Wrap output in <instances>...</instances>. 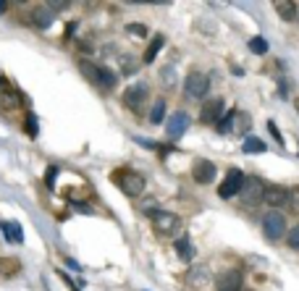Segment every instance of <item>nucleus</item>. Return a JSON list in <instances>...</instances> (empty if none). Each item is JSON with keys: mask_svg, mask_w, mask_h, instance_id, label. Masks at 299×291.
<instances>
[{"mask_svg": "<svg viewBox=\"0 0 299 291\" xmlns=\"http://www.w3.org/2000/svg\"><path fill=\"white\" fill-rule=\"evenodd\" d=\"M45 184H48L50 189L55 186V168H50V171H48V176H45Z\"/></svg>", "mask_w": 299, "mask_h": 291, "instance_id": "nucleus-33", "label": "nucleus"}, {"mask_svg": "<svg viewBox=\"0 0 299 291\" xmlns=\"http://www.w3.org/2000/svg\"><path fill=\"white\" fill-rule=\"evenodd\" d=\"M66 5H68V3H50L48 8H50V11H63V8H66Z\"/></svg>", "mask_w": 299, "mask_h": 291, "instance_id": "nucleus-34", "label": "nucleus"}, {"mask_svg": "<svg viewBox=\"0 0 299 291\" xmlns=\"http://www.w3.org/2000/svg\"><path fill=\"white\" fill-rule=\"evenodd\" d=\"M150 221H152V228L158 231L160 236H176L181 231V218L176 215V212L152 210L150 212Z\"/></svg>", "mask_w": 299, "mask_h": 291, "instance_id": "nucleus-2", "label": "nucleus"}, {"mask_svg": "<svg viewBox=\"0 0 299 291\" xmlns=\"http://www.w3.org/2000/svg\"><path fill=\"white\" fill-rule=\"evenodd\" d=\"M207 87H210V79L202 74V71H189L184 81V97L186 100H197V97H205Z\"/></svg>", "mask_w": 299, "mask_h": 291, "instance_id": "nucleus-4", "label": "nucleus"}, {"mask_svg": "<svg viewBox=\"0 0 299 291\" xmlns=\"http://www.w3.org/2000/svg\"><path fill=\"white\" fill-rule=\"evenodd\" d=\"M297 111H299V100H297Z\"/></svg>", "mask_w": 299, "mask_h": 291, "instance_id": "nucleus-39", "label": "nucleus"}, {"mask_svg": "<svg viewBox=\"0 0 299 291\" xmlns=\"http://www.w3.org/2000/svg\"><path fill=\"white\" fill-rule=\"evenodd\" d=\"M160 74H163V84H166V87H173V66H166Z\"/></svg>", "mask_w": 299, "mask_h": 291, "instance_id": "nucleus-31", "label": "nucleus"}, {"mask_svg": "<svg viewBox=\"0 0 299 291\" xmlns=\"http://www.w3.org/2000/svg\"><path fill=\"white\" fill-rule=\"evenodd\" d=\"M218 291H242V273L239 270H229L218 278Z\"/></svg>", "mask_w": 299, "mask_h": 291, "instance_id": "nucleus-12", "label": "nucleus"}, {"mask_svg": "<svg viewBox=\"0 0 299 291\" xmlns=\"http://www.w3.org/2000/svg\"><path fill=\"white\" fill-rule=\"evenodd\" d=\"M260 226H263V234H265L268 242H281V239L286 236V218L278 210L265 212L263 221H260Z\"/></svg>", "mask_w": 299, "mask_h": 291, "instance_id": "nucleus-3", "label": "nucleus"}, {"mask_svg": "<svg viewBox=\"0 0 299 291\" xmlns=\"http://www.w3.org/2000/svg\"><path fill=\"white\" fill-rule=\"evenodd\" d=\"M21 95L18 92H3L0 95V108H5V111H8V108H18L21 105Z\"/></svg>", "mask_w": 299, "mask_h": 291, "instance_id": "nucleus-21", "label": "nucleus"}, {"mask_svg": "<svg viewBox=\"0 0 299 291\" xmlns=\"http://www.w3.org/2000/svg\"><path fill=\"white\" fill-rule=\"evenodd\" d=\"M242 150H244L247 155H257V152H265V150H268V145H265L263 139H257V137H247V139L242 142Z\"/></svg>", "mask_w": 299, "mask_h": 291, "instance_id": "nucleus-18", "label": "nucleus"}, {"mask_svg": "<svg viewBox=\"0 0 299 291\" xmlns=\"http://www.w3.org/2000/svg\"><path fill=\"white\" fill-rule=\"evenodd\" d=\"M147 100V84H132V87L123 92V105L132 108L134 113L142 111V105H145Z\"/></svg>", "mask_w": 299, "mask_h": 291, "instance_id": "nucleus-8", "label": "nucleus"}, {"mask_svg": "<svg viewBox=\"0 0 299 291\" xmlns=\"http://www.w3.org/2000/svg\"><path fill=\"white\" fill-rule=\"evenodd\" d=\"M113 181H116V186H118L126 197H139V194L145 192V186H147L145 176L136 173V171H132V168H121V171H116Z\"/></svg>", "mask_w": 299, "mask_h": 291, "instance_id": "nucleus-1", "label": "nucleus"}, {"mask_svg": "<svg viewBox=\"0 0 299 291\" xmlns=\"http://www.w3.org/2000/svg\"><path fill=\"white\" fill-rule=\"evenodd\" d=\"M249 129H252V118H249V113L236 111V115H233V126H231V131H233V134H247Z\"/></svg>", "mask_w": 299, "mask_h": 291, "instance_id": "nucleus-15", "label": "nucleus"}, {"mask_svg": "<svg viewBox=\"0 0 299 291\" xmlns=\"http://www.w3.org/2000/svg\"><path fill=\"white\" fill-rule=\"evenodd\" d=\"M0 87H5V79H3V76H0Z\"/></svg>", "mask_w": 299, "mask_h": 291, "instance_id": "nucleus-37", "label": "nucleus"}, {"mask_svg": "<svg viewBox=\"0 0 299 291\" xmlns=\"http://www.w3.org/2000/svg\"><path fill=\"white\" fill-rule=\"evenodd\" d=\"M286 205H289V210H291V212H299V186H291V189H289Z\"/></svg>", "mask_w": 299, "mask_h": 291, "instance_id": "nucleus-26", "label": "nucleus"}, {"mask_svg": "<svg viewBox=\"0 0 299 291\" xmlns=\"http://www.w3.org/2000/svg\"><path fill=\"white\" fill-rule=\"evenodd\" d=\"M0 265H3V260H0Z\"/></svg>", "mask_w": 299, "mask_h": 291, "instance_id": "nucleus-40", "label": "nucleus"}, {"mask_svg": "<svg viewBox=\"0 0 299 291\" xmlns=\"http://www.w3.org/2000/svg\"><path fill=\"white\" fill-rule=\"evenodd\" d=\"M176 252L181 255V260H186V262L192 260V249H189V239H186V236L176 239Z\"/></svg>", "mask_w": 299, "mask_h": 291, "instance_id": "nucleus-23", "label": "nucleus"}, {"mask_svg": "<svg viewBox=\"0 0 299 291\" xmlns=\"http://www.w3.org/2000/svg\"><path fill=\"white\" fill-rule=\"evenodd\" d=\"M268 131L273 134V139H276L278 145H283V137H281V131H278V126L273 124V121H268Z\"/></svg>", "mask_w": 299, "mask_h": 291, "instance_id": "nucleus-32", "label": "nucleus"}, {"mask_svg": "<svg viewBox=\"0 0 299 291\" xmlns=\"http://www.w3.org/2000/svg\"><path fill=\"white\" fill-rule=\"evenodd\" d=\"M297 18H299V16H297Z\"/></svg>", "mask_w": 299, "mask_h": 291, "instance_id": "nucleus-41", "label": "nucleus"}, {"mask_svg": "<svg viewBox=\"0 0 299 291\" xmlns=\"http://www.w3.org/2000/svg\"><path fill=\"white\" fill-rule=\"evenodd\" d=\"M0 228H3V234H5V239H8L11 244H21L24 242V231H21V226H18L16 221H3Z\"/></svg>", "mask_w": 299, "mask_h": 291, "instance_id": "nucleus-13", "label": "nucleus"}, {"mask_svg": "<svg viewBox=\"0 0 299 291\" xmlns=\"http://www.w3.org/2000/svg\"><path fill=\"white\" fill-rule=\"evenodd\" d=\"M24 129H27L29 137H37V115H27V124H24Z\"/></svg>", "mask_w": 299, "mask_h": 291, "instance_id": "nucleus-29", "label": "nucleus"}, {"mask_svg": "<svg viewBox=\"0 0 299 291\" xmlns=\"http://www.w3.org/2000/svg\"><path fill=\"white\" fill-rule=\"evenodd\" d=\"M79 68H82V74L87 76L89 81L97 84V71H100V66H95V63H89V61H79Z\"/></svg>", "mask_w": 299, "mask_h": 291, "instance_id": "nucleus-24", "label": "nucleus"}, {"mask_svg": "<svg viewBox=\"0 0 299 291\" xmlns=\"http://www.w3.org/2000/svg\"><path fill=\"white\" fill-rule=\"evenodd\" d=\"M121 68H123V74H134V71H136V63H134L129 55H121Z\"/></svg>", "mask_w": 299, "mask_h": 291, "instance_id": "nucleus-30", "label": "nucleus"}, {"mask_svg": "<svg viewBox=\"0 0 299 291\" xmlns=\"http://www.w3.org/2000/svg\"><path fill=\"white\" fill-rule=\"evenodd\" d=\"M126 34H132V37H147V27H145V24H126Z\"/></svg>", "mask_w": 299, "mask_h": 291, "instance_id": "nucleus-27", "label": "nucleus"}, {"mask_svg": "<svg viewBox=\"0 0 299 291\" xmlns=\"http://www.w3.org/2000/svg\"><path fill=\"white\" fill-rule=\"evenodd\" d=\"M276 11H278V16H281L283 21H297V16H299L297 3H289V0H281V3H276Z\"/></svg>", "mask_w": 299, "mask_h": 291, "instance_id": "nucleus-14", "label": "nucleus"}, {"mask_svg": "<svg viewBox=\"0 0 299 291\" xmlns=\"http://www.w3.org/2000/svg\"><path fill=\"white\" fill-rule=\"evenodd\" d=\"M244 173L239 171V168H231L229 173H226V178H223V184L218 186V194L223 199H231V197H239V192H242V186H244Z\"/></svg>", "mask_w": 299, "mask_h": 291, "instance_id": "nucleus-5", "label": "nucleus"}, {"mask_svg": "<svg viewBox=\"0 0 299 291\" xmlns=\"http://www.w3.org/2000/svg\"><path fill=\"white\" fill-rule=\"evenodd\" d=\"M223 113H226V102H223V97H210V100H205V102H202L199 118H202V124H218Z\"/></svg>", "mask_w": 299, "mask_h": 291, "instance_id": "nucleus-6", "label": "nucleus"}, {"mask_svg": "<svg viewBox=\"0 0 299 291\" xmlns=\"http://www.w3.org/2000/svg\"><path fill=\"white\" fill-rule=\"evenodd\" d=\"M286 242H289L291 249H299V226H294V228L286 231Z\"/></svg>", "mask_w": 299, "mask_h": 291, "instance_id": "nucleus-28", "label": "nucleus"}, {"mask_svg": "<svg viewBox=\"0 0 299 291\" xmlns=\"http://www.w3.org/2000/svg\"><path fill=\"white\" fill-rule=\"evenodd\" d=\"M233 115H236V111H229V113H223V115H220V121L216 124L220 134H231V126H233Z\"/></svg>", "mask_w": 299, "mask_h": 291, "instance_id": "nucleus-22", "label": "nucleus"}, {"mask_svg": "<svg viewBox=\"0 0 299 291\" xmlns=\"http://www.w3.org/2000/svg\"><path fill=\"white\" fill-rule=\"evenodd\" d=\"M53 14H50V8H34L32 11V21H34V27H40V29H48L50 24H53Z\"/></svg>", "mask_w": 299, "mask_h": 291, "instance_id": "nucleus-16", "label": "nucleus"}, {"mask_svg": "<svg viewBox=\"0 0 299 291\" xmlns=\"http://www.w3.org/2000/svg\"><path fill=\"white\" fill-rule=\"evenodd\" d=\"M163 45H166V37H163V34H155V40L147 45L145 58H142V61H145V63H152V61H155V55L160 53V48H163Z\"/></svg>", "mask_w": 299, "mask_h": 291, "instance_id": "nucleus-17", "label": "nucleus"}, {"mask_svg": "<svg viewBox=\"0 0 299 291\" xmlns=\"http://www.w3.org/2000/svg\"><path fill=\"white\" fill-rule=\"evenodd\" d=\"M5 8H8V3H5V0H0V14H3Z\"/></svg>", "mask_w": 299, "mask_h": 291, "instance_id": "nucleus-36", "label": "nucleus"}, {"mask_svg": "<svg viewBox=\"0 0 299 291\" xmlns=\"http://www.w3.org/2000/svg\"><path fill=\"white\" fill-rule=\"evenodd\" d=\"M189 113H184V111H176L171 115V118L166 121V134H168V139H179V137H184L186 134V129H189Z\"/></svg>", "mask_w": 299, "mask_h": 291, "instance_id": "nucleus-7", "label": "nucleus"}, {"mask_svg": "<svg viewBox=\"0 0 299 291\" xmlns=\"http://www.w3.org/2000/svg\"><path fill=\"white\" fill-rule=\"evenodd\" d=\"M97 84H102L105 89H113L116 84H118V76H116L113 71H108V68L100 66V71H97Z\"/></svg>", "mask_w": 299, "mask_h": 291, "instance_id": "nucleus-19", "label": "nucleus"}, {"mask_svg": "<svg viewBox=\"0 0 299 291\" xmlns=\"http://www.w3.org/2000/svg\"><path fill=\"white\" fill-rule=\"evenodd\" d=\"M166 121V100H155L152 111H150V124H163Z\"/></svg>", "mask_w": 299, "mask_h": 291, "instance_id": "nucleus-20", "label": "nucleus"}, {"mask_svg": "<svg viewBox=\"0 0 299 291\" xmlns=\"http://www.w3.org/2000/svg\"><path fill=\"white\" fill-rule=\"evenodd\" d=\"M249 50L255 55H265V53H268V42H265L263 37H252V40H249Z\"/></svg>", "mask_w": 299, "mask_h": 291, "instance_id": "nucleus-25", "label": "nucleus"}, {"mask_svg": "<svg viewBox=\"0 0 299 291\" xmlns=\"http://www.w3.org/2000/svg\"><path fill=\"white\" fill-rule=\"evenodd\" d=\"M286 197H289V189H283V186L278 184L263 186V202L268 208H281V205H286Z\"/></svg>", "mask_w": 299, "mask_h": 291, "instance_id": "nucleus-11", "label": "nucleus"}, {"mask_svg": "<svg viewBox=\"0 0 299 291\" xmlns=\"http://www.w3.org/2000/svg\"><path fill=\"white\" fill-rule=\"evenodd\" d=\"M192 178L197 181V184H213V181H216V165L205 158H197L192 163Z\"/></svg>", "mask_w": 299, "mask_h": 291, "instance_id": "nucleus-9", "label": "nucleus"}, {"mask_svg": "<svg viewBox=\"0 0 299 291\" xmlns=\"http://www.w3.org/2000/svg\"><path fill=\"white\" fill-rule=\"evenodd\" d=\"M66 265H68V268H71V270H82V265H76L74 260H66Z\"/></svg>", "mask_w": 299, "mask_h": 291, "instance_id": "nucleus-35", "label": "nucleus"}, {"mask_svg": "<svg viewBox=\"0 0 299 291\" xmlns=\"http://www.w3.org/2000/svg\"><path fill=\"white\" fill-rule=\"evenodd\" d=\"M239 197H242L244 205L260 202V199H263V181H260L257 176L244 178V186H242V192H239Z\"/></svg>", "mask_w": 299, "mask_h": 291, "instance_id": "nucleus-10", "label": "nucleus"}, {"mask_svg": "<svg viewBox=\"0 0 299 291\" xmlns=\"http://www.w3.org/2000/svg\"><path fill=\"white\" fill-rule=\"evenodd\" d=\"M71 291H79V289H76V286H74V283H71Z\"/></svg>", "mask_w": 299, "mask_h": 291, "instance_id": "nucleus-38", "label": "nucleus"}]
</instances>
